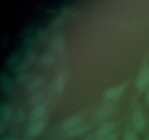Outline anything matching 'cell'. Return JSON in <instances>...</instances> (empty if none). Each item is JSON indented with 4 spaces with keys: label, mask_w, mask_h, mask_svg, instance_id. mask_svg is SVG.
<instances>
[{
    "label": "cell",
    "mask_w": 149,
    "mask_h": 140,
    "mask_svg": "<svg viewBox=\"0 0 149 140\" xmlns=\"http://www.w3.org/2000/svg\"><path fill=\"white\" fill-rule=\"evenodd\" d=\"M127 87L126 83H122L118 85L113 86V87L109 88L104 90L103 93V97L104 99H108V100H112L119 98V96H122V93L125 90Z\"/></svg>",
    "instance_id": "6da1fadb"
},
{
    "label": "cell",
    "mask_w": 149,
    "mask_h": 140,
    "mask_svg": "<svg viewBox=\"0 0 149 140\" xmlns=\"http://www.w3.org/2000/svg\"><path fill=\"white\" fill-rule=\"evenodd\" d=\"M136 86L141 92L145 90L149 86V65L145 66L141 69L137 79Z\"/></svg>",
    "instance_id": "7a4b0ae2"
},
{
    "label": "cell",
    "mask_w": 149,
    "mask_h": 140,
    "mask_svg": "<svg viewBox=\"0 0 149 140\" xmlns=\"http://www.w3.org/2000/svg\"><path fill=\"white\" fill-rule=\"evenodd\" d=\"M46 126V120L41 119L39 120L31 123L27 128V134L31 137H36L40 135Z\"/></svg>",
    "instance_id": "3957f363"
},
{
    "label": "cell",
    "mask_w": 149,
    "mask_h": 140,
    "mask_svg": "<svg viewBox=\"0 0 149 140\" xmlns=\"http://www.w3.org/2000/svg\"><path fill=\"white\" fill-rule=\"evenodd\" d=\"M81 121V117L79 115H74L68 117L61 123V129L63 131H68L69 130L79 125Z\"/></svg>",
    "instance_id": "277c9868"
},
{
    "label": "cell",
    "mask_w": 149,
    "mask_h": 140,
    "mask_svg": "<svg viewBox=\"0 0 149 140\" xmlns=\"http://www.w3.org/2000/svg\"><path fill=\"white\" fill-rule=\"evenodd\" d=\"M114 128L113 122H105L99 126L96 134L95 140H104L106 136L111 134Z\"/></svg>",
    "instance_id": "5b68a950"
},
{
    "label": "cell",
    "mask_w": 149,
    "mask_h": 140,
    "mask_svg": "<svg viewBox=\"0 0 149 140\" xmlns=\"http://www.w3.org/2000/svg\"><path fill=\"white\" fill-rule=\"evenodd\" d=\"M45 112H46V106L45 105L39 104L34 106L29 114V122L31 124L42 119V117L45 115Z\"/></svg>",
    "instance_id": "8992f818"
},
{
    "label": "cell",
    "mask_w": 149,
    "mask_h": 140,
    "mask_svg": "<svg viewBox=\"0 0 149 140\" xmlns=\"http://www.w3.org/2000/svg\"><path fill=\"white\" fill-rule=\"evenodd\" d=\"M132 125L139 131H143L146 128V119L141 110L135 111L132 116Z\"/></svg>",
    "instance_id": "52a82bcc"
},
{
    "label": "cell",
    "mask_w": 149,
    "mask_h": 140,
    "mask_svg": "<svg viewBox=\"0 0 149 140\" xmlns=\"http://www.w3.org/2000/svg\"><path fill=\"white\" fill-rule=\"evenodd\" d=\"M66 73L65 71H61L55 79V83H54V87L56 91L61 92L64 89L66 83Z\"/></svg>",
    "instance_id": "ba28073f"
},
{
    "label": "cell",
    "mask_w": 149,
    "mask_h": 140,
    "mask_svg": "<svg viewBox=\"0 0 149 140\" xmlns=\"http://www.w3.org/2000/svg\"><path fill=\"white\" fill-rule=\"evenodd\" d=\"M90 129V126L87 124H79L75 128L67 131V135L69 137H79L85 134Z\"/></svg>",
    "instance_id": "9c48e42d"
},
{
    "label": "cell",
    "mask_w": 149,
    "mask_h": 140,
    "mask_svg": "<svg viewBox=\"0 0 149 140\" xmlns=\"http://www.w3.org/2000/svg\"><path fill=\"white\" fill-rule=\"evenodd\" d=\"M113 106L111 104H106L102 105L97 109L96 117L98 120H103L105 118H108L109 115L113 112Z\"/></svg>",
    "instance_id": "30bf717a"
},
{
    "label": "cell",
    "mask_w": 149,
    "mask_h": 140,
    "mask_svg": "<svg viewBox=\"0 0 149 140\" xmlns=\"http://www.w3.org/2000/svg\"><path fill=\"white\" fill-rule=\"evenodd\" d=\"M12 108L10 104L7 103H2L0 106V119L1 121L5 123L8 121L11 118Z\"/></svg>",
    "instance_id": "8fae6325"
},
{
    "label": "cell",
    "mask_w": 149,
    "mask_h": 140,
    "mask_svg": "<svg viewBox=\"0 0 149 140\" xmlns=\"http://www.w3.org/2000/svg\"><path fill=\"white\" fill-rule=\"evenodd\" d=\"M44 82H45V80L41 76L33 77V79H31V80L28 82L27 85H26V89L29 91L36 90V89L39 88L43 85Z\"/></svg>",
    "instance_id": "7c38bea8"
},
{
    "label": "cell",
    "mask_w": 149,
    "mask_h": 140,
    "mask_svg": "<svg viewBox=\"0 0 149 140\" xmlns=\"http://www.w3.org/2000/svg\"><path fill=\"white\" fill-rule=\"evenodd\" d=\"M55 57L49 52H44L39 56V64L44 66H49L52 65L55 63Z\"/></svg>",
    "instance_id": "4fadbf2b"
},
{
    "label": "cell",
    "mask_w": 149,
    "mask_h": 140,
    "mask_svg": "<svg viewBox=\"0 0 149 140\" xmlns=\"http://www.w3.org/2000/svg\"><path fill=\"white\" fill-rule=\"evenodd\" d=\"M65 45V39L62 35H58L52 39L51 42V48L55 50H60Z\"/></svg>",
    "instance_id": "5bb4252c"
},
{
    "label": "cell",
    "mask_w": 149,
    "mask_h": 140,
    "mask_svg": "<svg viewBox=\"0 0 149 140\" xmlns=\"http://www.w3.org/2000/svg\"><path fill=\"white\" fill-rule=\"evenodd\" d=\"M0 85L1 89L4 93H9L12 89V84L10 79L7 77V75L4 74H1V78H0Z\"/></svg>",
    "instance_id": "9a60e30c"
},
{
    "label": "cell",
    "mask_w": 149,
    "mask_h": 140,
    "mask_svg": "<svg viewBox=\"0 0 149 140\" xmlns=\"http://www.w3.org/2000/svg\"><path fill=\"white\" fill-rule=\"evenodd\" d=\"M42 93H34L33 95L29 97V103L30 104L31 106H36L38 105H39V103L41 102V101L42 100Z\"/></svg>",
    "instance_id": "2e32d148"
},
{
    "label": "cell",
    "mask_w": 149,
    "mask_h": 140,
    "mask_svg": "<svg viewBox=\"0 0 149 140\" xmlns=\"http://www.w3.org/2000/svg\"><path fill=\"white\" fill-rule=\"evenodd\" d=\"M26 118V114H25L24 109L22 108H18L17 109L15 112V120L18 123H22L25 120Z\"/></svg>",
    "instance_id": "e0dca14e"
},
{
    "label": "cell",
    "mask_w": 149,
    "mask_h": 140,
    "mask_svg": "<svg viewBox=\"0 0 149 140\" xmlns=\"http://www.w3.org/2000/svg\"><path fill=\"white\" fill-rule=\"evenodd\" d=\"M123 140H138V138L135 132L130 131L125 133Z\"/></svg>",
    "instance_id": "ac0fdd59"
},
{
    "label": "cell",
    "mask_w": 149,
    "mask_h": 140,
    "mask_svg": "<svg viewBox=\"0 0 149 140\" xmlns=\"http://www.w3.org/2000/svg\"><path fill=\"white\" fill-rule=\"evenodd\" d=\"M26 77H27V74L26 73L21 72L17 75V77H16V80H17L18 82H23L24 80H26Z\"/></svg>",
    "instance_id": "d6986e66"
},
{
    "label": "cell",
    "mask_w": 149,
    "mask_h": 140,
    "mask_svg": "<svg viewBox=\"0 0 149 140\" xmlns=\"http://www.w3.org/2000/svg\"><path fill=\"white\" fill-rule=\"evenodd\" d=\"M117 139H118V137L117 136H116V134H114V133H111V134H109L108 136H106L104 140H117Z\"/></svg>",
    "instance_id": "ffe728a7"
},
{
    "label": "cell",
    "mask_w": 149,
    "mask_h": 140,
    "mask_svg": "<svg viewBox=\"0 0 149 140\" xmlns=\"http://www.w3.org/2000/svg\"><path fill=\"white\" fill-rule=\"evenodd\" d=\"M5 128H6V126L5 125H4V123L2 122V121H1V122H0V134H4V131H5Z\"/></svg>",
    "instance_id": "44dd1931"
},
{
    "label": "cell",
    "mask_w": 149,
    "mask_h": 140,
    "mask_svg": "<svg viewBox=\"0 0 149 140\" xmlns=\"http://www.w3.org/2000/svg\"><path fill=\"white\" fill-rule=\"evenodd\" d=\"M2 140H19L15 138V137L13 136H5L4 138L2 139Z\"/></svg>",
    "instance_id": "7402d4cb"
},
{
    "label": "cell",
    "mask_w": 149,
    "mask_h": 140,
    "mask_svg": "<svg viewBox=\"0 0 149 140\" xmlns=\"http://www.w3.org/2000/svg\"><path fill=\"white\" fill-rule=\"evenodd\" d=\"M146 104L149 106V90L146 95Z\"/></svg>",
    "instance_id": "603a6c76"
}]
</instances>
